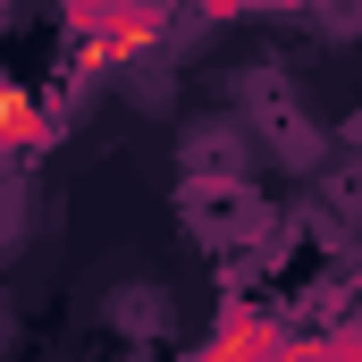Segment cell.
<instances>
[{
  "mask_svg": "<svg viewBox=\"0 0 362 362\" xmlns=\"http://www.w3.org/2000/svg\"><path fill=\"white\" fill-rule=\"evenodd\" d=\"M194 362H286V346H278V337L262 329V320H245V329H228L219 346H202Z\"/></svg>",
  "mask_w": 362,
  "mask_h": 362,
  "instance_id": "6da1fadb",
  "label": "cell"
},
{
  "mask_svg": "<svg viewBox=\"0 0 362 362\" xmlns=\"http://www.w3.org/2000/svg\"><path fill=\"white\" fill-rule=\"evenodd\" d=\"M34 127H42V118H34V93H8V135L34 144Z\"/></svg>",
  "mask_w": 362,
  "mask_h": 362,
  "instance_id": "7a4b0ae2",
  "label": "cell"
}]
</instances>
